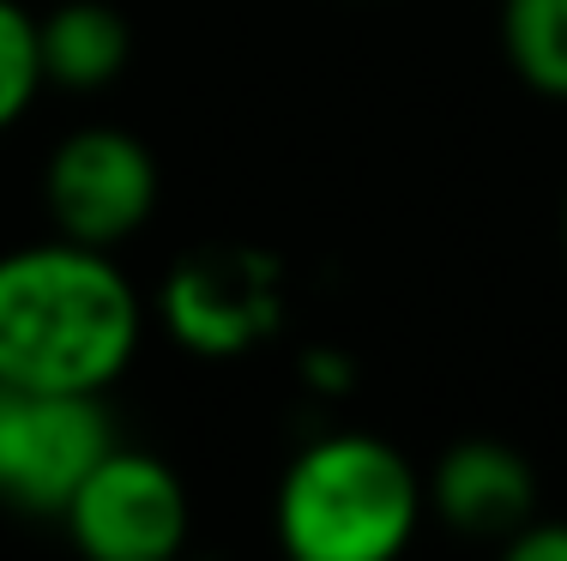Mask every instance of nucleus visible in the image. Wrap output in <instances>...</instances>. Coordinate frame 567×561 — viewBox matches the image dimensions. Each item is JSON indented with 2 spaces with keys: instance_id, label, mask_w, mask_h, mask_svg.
Listing matches in <instances>:
<instances>
[{
  "instance_id": "nucleus-1",
  "label": "nucleus",
  "mask_w": 567,
  "mask_h": 561,
  "mask_svg": "<svg viewBox=\"0 0 567 561\" xmlns=\"http://www.w3.org/2000/svg\"><path fill=\"white\" fill-rule=\"evenodd\" d=\"M145 339V302L110 248L49 236L0 253V381L110 393Z\"/></svg>"
},
{
  "instance_id": "nucleus-2",
  "label": "nucleus",
  "mask_w": 567,
  "mask_h": 561,
  "mask_svg": "<svg viewBox=\"0 0 567 561\" xmlns=\"http://www.w3.org/2000/svg\"><path fill=\"white\" fill-rule=\"evenodd\" d=\"M278 543L296 561H393L429 513L423 477L381 435H320L278 484Z\"/></svg>"
},
{
  "instance_id": "nucleus-3",
  "label": "nucleus",
  "mask_w": 567,
  "mask_h": 561,
  "mask_svg": "<svg viewBox=\"0 0 567 561\" xmlns=\"http://www.w3.org/2000/svg\"><path fill=\"white\" fill-rule=\"evenodd\" d=\"M115 447L103 393H49L0 381V501L55 519L79 477Z\"/></svg>"
},
{
  "instance_id": "nucleus-4",
  "label": "nucleus",
  "mask_w": 567,
  "mask_h": 561,
  "mask_svg": "<svg viewBox=\"0 0 567 561\" xmlns=\"http://www.w3.org/2000/svg\"><path fill=\"white\" fill-rule=\"evenodd\" d=\"M55 519L97 561H169L194 531V501L169 459L115 440Z\"/></svg>"
},
{
  "instance_id": "nucleus-5",
  "label": "nucleus",
  "mask_w": 567,
  "mask_h": 561,
  "mask_svg": "<svg viewBox=\"0 0 567 561\" xmlns=\"http://www.w3.org/2000/svg\"><path fill=\"white\" fill-rule=\"evenodd\" d=\"M157 157L127 127H79L43 164V211L55 236L85 248H121L152 224L157 211Z\"/></svg>"
},
{
  "instance_id": "nucleus-6",
  "label": "nucleus",
  "mask_w": 567,
  "mask_h": 561,
  "mask_svg": "<svg viewBox=\"0 0 567 561\" xmlns=\"http://www.w3.org/2000/svg\"><path fill=\"white\" fill-rule=\"evenodd\" d=\"M278 320V272L241 248L194 253L164 284V326L194 356H236Z\"/></svg>"
},
{
  "instance_id": "nucleus-7",
  "label": "nucleus",
  "mask_w": 567,
  "mask_h": 561,
  "mask_svg": "<svg viewBox=\"0 0 567 561\" xmlns=\"http://www.w3.org/2000/svg\"><path fill=\"white\" fill-rule=\"evenodd\" d=\"M423 496H429V513L447 531H458V538L507 543L519 526L537 519L532 459L519 447H507V440H489V435L453 440L435 459V471L423 477Z\"/></svg>"
},
{
  "instance_id": "nucleus-8",
  "label": "nucleus",
  "mask_w": 567,
  "mask_h": 561,
  "mask_svg": "<svg viewBox=\"0 0 567 561\" xmlns=\"http://www.w3.org/2000/svg\"><path fill=\"white\" fill-rule=\"evenodd\" d=\"M37 43L55 91H110L133 61V24L110 0H61L37 19Z\"/></svg>"
},
{
  "instance_id": "nucleus-9",
  "label": "nucleus",
  "mask_w": 567,
  "mask_h": 561,
  "mask_svg": "<svg viewBox=\"0 0 567 561\" xmlns=\"http://www.w3.org/2000/svg\"><path fill=\"white\" fill-rule=\"evenodd\" d=\"M502 55L525 91L567 103V0H502Z\"/></svg>"
},
{
  "instance_id": "nucleus-10",
  "label": "nucleus",
  "mask_w": 567,
  "mask_h": 561,
  "mask_svg": "<svg viewBox=\"0 0 567 561\" xmlns=\"http://www.w3.org/2000/svg\"><path fill=\"white\" fill-rule=\"evenodd\" d=\"M43 43H37V12L19 0H0V133L19 127L31 103L43 97Z\"/></svg>"
},
{
  "instance_id": "nucleus-11",
  "label": "nucleus",
  "mask_w": 567,
  "mask_h": 561,
  "mask_svg": "<svg viewBox=\"0 0 567 561\" xmlns=\"http://www.w3.org/2000/svg\"><path fill=\"white\" fill-rule=\"evenodd\" d=\"M502 550H507V561H567V526H561V519L537 513L532 526L513 531Z\"/></svg>"
},
{
  "instance_id": "nucleus-12",
  "label": "nucleus",
  "mask_w": 567,
  "mask_h": 561,
  "mask_svg": "<svg viewBox=\"0 0 567 561\" xmlns=\"http://www.w3.org/2000/svg\"><path fill=\"white\" fill-rule=\"evenodd\" d=\"M561 242H567V206H561Z\"/></svg>"
}]
</instances>
